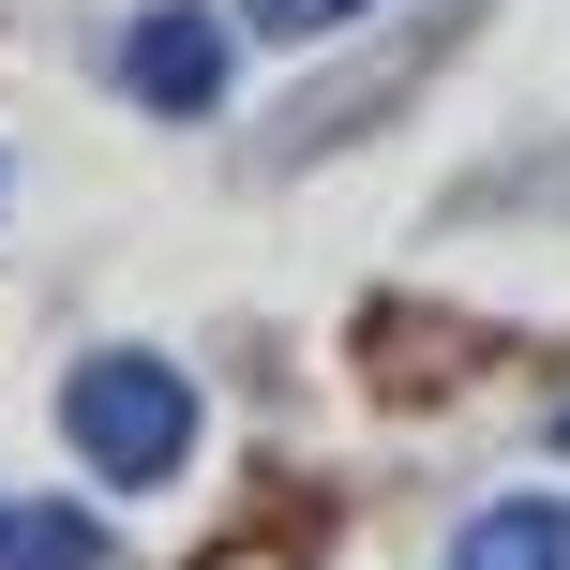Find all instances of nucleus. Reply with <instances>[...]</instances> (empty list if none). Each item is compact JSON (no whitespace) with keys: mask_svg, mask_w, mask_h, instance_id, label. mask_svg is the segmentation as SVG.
Listing matches in <instances>:
<instances>
[{"mask_svg":"<svg viewBox=\"0 0 570 570\" xmlns=\"http://www.w3.org/2000/svg\"><path fill=\"white\" fill-rule=\"evenodd\" d=\"M556 465H570V405H556Z\"/></svg>","mask_w":570,"mask_h":570,"instance_id":"6","label":"nucleus"},{"mask_svg":"<svg viewBox=\"0 0 570 570\" xmlns=\"http://www.w3.org/2000/svg\"><path fill=\"white\" fill-rule=\"evenodd\" d=\"M226 76H240V46H226V16H196V0H150V16L120 30V90L166 106V120H210Z\"/></svg>","mask_w":570,"mask_h":570,"instance_id":"2","label":"nucleus"},{"mask_svg":"<svg viewBox=\"0 0 570 570\" xmlns=\"http://www.w3.org/2000/svg\"><path fill=\"white\" fill-rule=\"evenodd\" d=\"M0 570H106V525L60 495H0Z\"/></svg>","mask_w":570,"mask_h":570,"instance_id":"4","label":"nucleus"},{"mask_svg":"<svg viewBox=\"0 0 570 570\" xmlns=\"http://www.w3.org/2000/svg\"><path fill=\"white\" fill-rule=\"evenodd\" d=\"M60 435L90 451V481L150 495V481H180V451H196V391H180L150 345H106V361H76V391H60Z\"/></svg>","mask_w":570,"mask_h":570,"instance_id":"1","label":"nucleus"},{"mask_svg":"<svg viewBox=\"0 0 570 570\" xmlns=\"http://www.w3.org/2000/svg\"><path fill=\"white\" fill-rule=\"evenodd\" d=\"M375 16V0H240V30H271V46H315V30Z\"/></svg>","mask_w":570,"mask_h":570,"instance_id":"5","label":"nucleus"},{"mask_svg":"<svg viewBox=\"0 0 570 570\" xmlns=\"http://www.w3.org/2000/svg\"><path fill=\"white\" fill-rule=\"evenodd\" d=\"M451 570H570V495H495V511H465Z\"/></svg>","mask_w":570,"mask_h":570,"instance_id":"3","label":"nucleus"}]
</instances>
